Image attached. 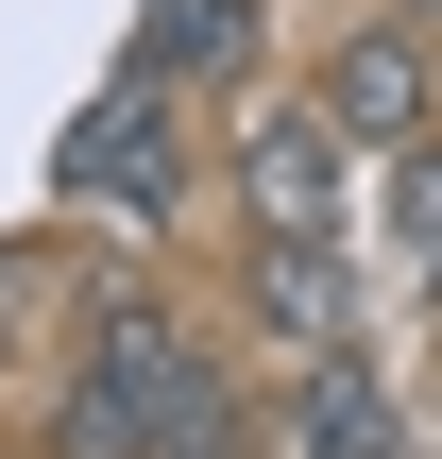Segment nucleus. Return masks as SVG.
<instances>
[{"label": "nucleus", "instance_id": "1", "mask_svg": "<svg viewBox=\"0 0 442 459\" xmlns=\"http://www.w3.org/2000/svg\"><path fill=\"white\" fill-rule=\"evenodd\" d=\"M221 392H238V375H221V341H204L170 290L102 273V290H85V341H68L51 409H34V459H153L170 426H204Z\"/></svg>", "mask_w": 442, "mask_h": 459}, {"label": "nucleus", "instance_id": "2", "mask_svg": "<svg viewBox=\"0 0 442 459\" xmlns=\"http://www.w3.org/2000/svg\"><path fill=\"white\" fill-rule=\"evenodd\" d=\"M51 204L68 221H119V238H170L187 221V85H153L136 51L68 102V136H51Z\"/></svg>", "mask_w": 442, "mask_h": 459}, {"label": "nucleus", "instance_id": "3", "mask_svg": "<svg viewBox=\"0 0 442 459\" xmlns=\"http://www.w3.org/2000/svg\"><path fill=\"white\" fill-rule=\"evenodd\" d=\"M238 238H375L358 221V153H341V119L307 85L238 119Z\"/></svg>", "mask_w": 442, "mask_h": 459}, {"label": "nucleus", "instance_id": "4", "mask_svg": "<svg viewBox=\"0 0 442 459\" xmlns=\"http://www.w3.org/2000/svg\"><path fill=\"white\" fill-rule=\"evenodd\" d=\"M307 102L341 119L358 170L409 153V136H442V34H409V17H341V34L307 51Z\"/></svg>", "mask_w": 442, "mask_h": 459}, {"label": "nucleus", "instance_id": "5", "mask_svg": "<svg viewBox=\"0 0 442 459\" xmlns=\"http://www.w3.org/2000/svg\"><path fill=\"white\" fill-rule=\"evenodd\" d=\"M238 324L307 375V358H358L375 341V273L358 238H238Z\"/></svg>", "mask_w": 442, "mask_h": 459}, {"label": "nucleus", "instance_id": "6", "mask_svg": "<svg viewBox=\"0 0 442 459\" xmlns=\"http://www.w3.org/2000/svg\"><path fill=\"white\" fill-rule=\"evenodd\" d=\"M290 459H409V392H392V358H375V341L290 375Z\"/></svg>", "mask_w": 442, "mask_h": 459}, {"label": "nucleus", "instance_id": "7", "mask_svg": "<svg viewBox=\"0 0 442 459\" xmlns=\"http://www.w3.org/2000/svg\"><path fill=\"white\" fill-rule=\"evenodd\" d=\"M153 85H256V51H273V0H136V34H119Z\"/></svg>", "mask_w": 442, "mask_h": 459}, {"label": "nucleus", "instance_id": "8", "mask_svg": "<svg viewBox=\"0 0 442 459\" xmlns=\"http://www.w3.org/2000/svg\"><path fill=\"white\" fill-rule=\"evenodd\" d=\"M375 273L442 307V136H409V153H375Z\"/></svg>", "mask_w": 442, "mask_h": 459}, {"label": "nucleus", "instance_id": "9", "mask_svg": "<svg viewBox=\"0 0 442 459\" xmlns=\"http://www.w3.org/2000/svg\"><path fill=\"white\" fill-rule=\"evenodd\" d=\"M153 459H256V409H238V392H221V409H204V426H170V443Z\"/></svg>", "mask_w": 442, "mask_h": 459}, {"label": "nucleus", "instance_id": "10", "mask_svg": "<svg viewBox=\"0 0 442 459\" xmlns=\"http://www.w3.org/2000/svg\"><path fill=\"white\" fill-rule=\"evenodd\" d=\"M375 17H409V34H442V0H375Z\"/></svg>", "mask_w": 442, "mask_h": 459}, {"label": "nucleus", "instance_id": "11", "mask_svg": "<svg viewBox=\"0 0 442 459\" xmlns=\"http://www.w3.org/2000/svg\"><path fill=\"white\" fill-rule=\"evenodd\" d=\"M0 307H17V255H0Z\"/></svg>", "mask_w": 442, "mask_h": 459}]
</instances>
